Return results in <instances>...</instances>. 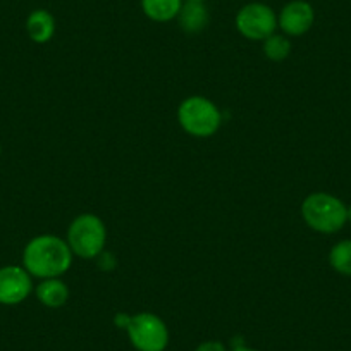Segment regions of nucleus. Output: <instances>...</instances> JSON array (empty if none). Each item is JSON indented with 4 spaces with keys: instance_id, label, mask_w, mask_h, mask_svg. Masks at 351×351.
Returning a JSON list of instances; mask_svg holds the SVG:
<instances>
[{
    "instance_id": "obj_14",
    "label": "nucleus",
    "mask_w": 351,
    "mask_h": 351,
    "mask_svg": "<svg viewBox=\"0 0 351 351\" xmlns=\"http://www.w3.org/2000/svg\"><path fill=\"white\" fill-rule=\"evenodd\" d=\"M263 53L272 62H281L291 53V42L285 35H271L263 40Z\"/></svg>"
},
{
    "instance_id": "obj_19",
    "label": "nucleus",
    "mask_w": 351,
    "mask_h": 351,
    "mask_svg": "<svg viewBox=\"0 0 351 351\" xmlns=\"http://www.w3.org/2000/svg\"><path fill=\"white\" fill-rule=\"evenodd\" d=\"M195 2H205V0H195Z\"/></svg>"
},
{
    "instance_id": "obj_6",
    "label": "nucleus",
    "mask_w": 351,
    "mask_h": 351,
    "mask_svg": "<svg viewBox=\"0 0 351 351\" xmlns=\"http://www.w3.org/2000/svg\"><path fill=\"white\" fill-rule=\"evenodd\" d=\"M278 28V16L262 2H252L243 5L236 14V29L239 35L252 42H263L271 35H274Z\"/></svg>"
},
{
    "instance_id": "obj_12",
    "label": "nucleus",
    "mask_w": 351,
    "mask_h": 351,
    "mask_svg": "<svg viewBox=\"0 0 351 351\" xmlns=\"http://www.w3.org/2000/svg\"><path fill=\"white\" fill-rule=\"evenodd\" d=\"M183 0H141V11L155 23H169L178 18Z\"/></svg>"
},
{
    "instance_id": "obj_4",
    "label": "nucleus",
    "mask_w": 351,
    "mask_h": 351,
    "mask_svg": "<svg viewBox=\"0 0 351 351\" xmlns=\"http://www.w3.org/2000/svg\"><path fill=\"white\" fill-rule=\"evenodd\" d=\"M180 126L195 138H210L222 124V114L212 100L205 97H188L178 107Z\"/></svg>"
},
{
    "instance_id": "obj_17",
    "label": "nucleus",
    "mask_w": 351,
    "mask_h": 351,
    "mask_svg": "<svg viewBox=\"0 0 351 351\" xmlns=\"http://www.w3.org/2000/svg\"><path fill=\"white\" fill-rule=\"evenodd\" d=\"M231 351H256V350H253V348H248V346H245V344H241V346H234Z\"/></svg>"
},
{
    "instance_id": "obj_13",
    "label": "nucleus",
    "mask_w": 351,
    "mask_h": 351,
    "mask_svg": "<svg viewBox=\"0 0 351 351\" xmlns=\"http://www.w3.org/2000/svg\"><path fill=\"white\" fill-rule=\"evenodd\" d=\"M329 265L344 278H351V239H341L330 248Z\"/></svg>"
},
{
    "instance_id": "obj_7",
    "label": "nucleus",
    "mask_w": 351,
    "mask_h": 351,
    "mask_svg": "<svg viewBox=\"0 0 351 351\" xmlns=\"http://www.w3.org/2000/svg\"><path fill=\"white\" fill-rule=\"evenodd\" d=\"M33 293V278L23 265L0 267V305L16 306Z\"/></svg>"
},
{
    "instance_id": "obj_10",
    "label": "nucleus",
    "mask_w": 351,
    "mask_h": 351,
    "mask_svg": "<svg viewBox=\"0 0 351 351\" xmlns=\"http://www.w3.org/2000/svg\"><path fill=\"white\" fill-rule=\"evenodd\" d=\"M178 21H180L181 29L184 33H200L207 28L210 16H208L207 8L204 2H195V0H186L181 8L180 14H178Z\"/></svg>"
},
{
    "instance_id": "obj_11",
    "label": "nucleus",
    "mask_w": 351,
    "mask_h": 351,
    "mask_svg": "<svg viewBox=\"0 0 351 351\" xmlns=\"http://www.w3.org/2000/svg\"><path fill=\"white\" fill-rule=\"evenodd\" d=\"M35 295L38 302L47 308H60L69 300V288L60 278L42 279L35 288Z\"/></svg>"
},
{
    "instance_id": "obj_8",
    "label": "nucleus",
    "mask_w": 351,
    "mask_h": 351,
    "mask_svg": "<svg viewBox=\"0 0 351 351\" xmlns=\"http://www.w3.org/2000/svg\"><path fill=\"white\" fill-rule=\"evenodd\" d=\"M315 11L306 0H293L282 8L278 16V26L288 36H302L312 29Z\"/></svg>"
},
{
    "instance_id": "obj_3",
    "label": "nucleus",
    "mask_w": 351,
    "mask_h": 351,
    "mask_svg": "<svg viewBox=\"0 0 351 351\" xmlns=\"http://www.w3.org/2000/svg\"><path fill=\"white\" fill-rule=\"evenodd\" d=\"M107 228L95 214H81L67 229V245L80 258H97L106 250Z\"/></svg>"
},
{
    "instance_id": "obj_2",
    "label": "nucleus",
    "mask_w": 351,
    "mask_h": 351,
    "mask_svg": "<svg viewBox=\"0 0 351 351\" xmlns=\"http://www.w3.org/2000/svg\"><path fill=\"white\" fill-rule=\"evenodd\" d=\"M302 217L312 231L336 234L348 224V205L334 195L317 191L303 200Z\"/></svg>"
},
{
    "instance_id": "obj_15",
    "label": "nucleus",
    "mask_w": 351,
    "mask_h": 351,
    "mask_svg": "<svg viewBox=\"0 0 351 351\" xmlns=\"http://www.w3.org/2000/svg\"><path fill=\"white\" fill-rule=\"evenodd\" d=\"M97 258H99V267L102 269L104 272H112L114 269H116L117 260H116V255H114V253L106 252V250H104V252L100 253Z\"/></svg>"
},
{
    "instance_id": "obj_18",
    "label": "nucleus",
    "mask_w": 351,
    "mask_h": 351,
    "mask_svg": "<svg viewBox=\"0 0 351 351\" xmlns=\"http://www.w3.org/2000/svg\"><path fill=\"white\" fill-rule=\"evenodd\" d=\"M348 222L351 224V205H348Z\"/></svg>"
},
{
    "instance_id": "obj_9",
    "label": "nucleus",
    "mask_w": 351,
    "mask_h": 351,
    "mask_svg": "<svg viewBox=\"0 0 351 351\" xmlns=\"http://www.w3.org/2000/svg\"><path fill=\"white\" fill-rule=\"evenodd\" d=\"M26 33L38 45L49 43L56 35V19L45 9H35L26 19Z\"/></svg>"
},
{
    "instance_id": "obj_20",
    "label": "nucleus",
    "mask_w": 351,
    "mask_h": 351,
    "mask_svg": "<svg viewBox=\"0 0 351 351\" xmlns=\"http://www.w3.org/2000/svg\"><path fill=\"white\" fill-rule=\"evenodd\" d=\"M0 155H2V147H0Z\"/></svg>"
},
{
    "instance_id": "obj_1",
    "label": "nucleus",
    "mask_w": 351,
    "mask_h": 351,
    "mask_svg": "<svg viewBox=\"0 0 351 351\" xmlns=\"http://www.w3.org/2000/svg\"><path fill=\"white\" fill-rule=\"evenodd\" d=\"M74 253L66 239L53 234L35 236L23 250V267L32 278L52 279L66 274L73 265Z\"/></svg>"
},
{
    "instance_id": "obj_16",
    "label": "nucleus",
    "mask_w": 351,
    "mask_h": 351,
    "mask_svg": "<svg viewBox=\"0 0 351 351\" xmlns=\"http://www.w3.org/2000/svg\"><path fill=\"white\" fill-rule=\"evenodd\" d=\"M195 351H228L221 341H204L195 348Z\"/></svg>"
},
{
    "instance_id": "obj_5",
    "label": "nucleus",
    "mask_w": 351,
    "mask_h": 351,
    "mask_svg": "<svg viewBox=\"0 0 351 351\" xmlns=\"http://www.w3.org/2000/svg\"><path fill=\"white\" fill-rule=\"evenodd\" d=\"M128 337L138 351H164L169 344V329L164 320L150 312L130 317L126 326Z\"/></svg>"
}]
</instances>
